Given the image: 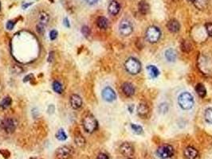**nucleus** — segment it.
Masks as SVG:
<instances>
[{"instance_id":"obj_1","label":"nucleus","mask_w":212,"mask_h":159,"mask_svg":"<svg viewBox=\"0 0 212 159\" xmlns=\"http://www.w3.org/2000/svg\"><path fill=\"white\" fill-rule=\"evenodd\" d=\"M178 104L184 110H190L193 107L194 99L189 92H184L178 97Z\"/></svg>"},{"instance_id":"obj_2","label":"nucleus","mask_w":212,"mask_h":159,"mask_svg":"<svg viewBox=\"0 0 212 159\" xmlns=\"http://www.w3.org/2000/svg\"><path fill=\"white\" fill-rule=\"evenodd\" d=\"M124 67L128 72L132 75L138 74L141 70V64L137 59L134 57L128 58L124 63Z\"/></svg>"},{"instance_id":"obj_3","label":"nucleus","mask_w":212,"mask_h":159,"mask_svg":"<svg viewBox=\"0 0 212 159\" xmlns=\"http://www.w3.org/2000/svg\"><path fill=\"white\" fill-rule=\"evenodd\" d=\"M82 125H83L85 131L89 133V134L93 133L97 129L98 127L97 121L94 118V116L92 115H88L84 118L83 122H82Z\"/></svg>"},{"instance_id":"obj_4","label":"nucleus","mask_w":212,"mask_h":159,"mask_svg":"<svg viewBox=\"0 0 212 159\" xmlns=\"http://www.w3.org/2000/svg\"><path fill=\"white\" fill-rule=\"evenodd\" d=\"M161 32L158 27L155 25H151L148 28L146 31V39L150 43H156L160 38Z\"/></svg>"},{"instance_id":"obj_5","label":"nucleus","mask_w":212,"mask_h":159,"mask_svg":"<svg viewBox=\"0 0 212 159\" xmlns=\"http://www.w3.org/2000/svg\"><path fill=\"white\" fill-rule=\"evenodd\" d=\"M2 129L8 134L13 133L17 127V121L13 118H5L0 124Z\"/></svg>"},{"instance_id":"obj_6","label":"nucleus","mask_w":212,"mask_h":159,"mask_svg":"<svg viewBox=\"0 0 212 159\" xmlns=\"http://www.w3.org/2000/svg\"><path fill=\"white\" fill-rule=\"evenodd\" d=\"M156 154L160 158H169L172 157L174 155V149L171 145L161 146L160 147L158 148Z\"/></svg>"},{"instance_id":"obj_7","label":"nucleus","mask_w":212,"mask_h":159,"mask_svg":"<svg viewBox=\"0 0 212 159\" xmlns=\"http://www.w3.org/2000/svg\"><path fill=\"white\" fill-rule=\"evenodd\" d=\"M73 155V149L69 146H63L56 151V156L58 159H70Z\"/></svg>"},{"instance_id":"obj_8","label":"nucleus","mask_w":212,"mask_h":159,"mask_svg":"<svg viewBox=\"0 0 212 159\" xmlns=\"http://www.w3.org/2000/svg\"><path fill=\"white\" fill-rule=\"evenodd\" d=\"M133 31V27L130 21L127 19H123L119 25V32L122 36L127 37L130 35Z\"/></svg>"},{"instance_id":"obj_9","label":"nucleus","mask_w":212,"mask_h":159,"mask_svg":"<svg viewBox=\"0 0 212 159\" xmlns=\"http://www.w3.org/2000/svg\"><path fill=\"white\" fill-rule=\"evenodd\" d=\"M120 151L125 157H132L134 155V147L131 143H124L120 146Z\"/></svg>"},{"instance_id":"obj_10","label":"nucleus","mask_w":212,"mask_h":159,"mask_svg":"<svg viewBox=\"0 0 212 159\" xmlns=\"http://www.w3.org/2000/svg\"><path fill=\"white\" fill-rule=\"evenodd\" d=\"M102 97L105 101L112 102L116 99L117 96H116L114 91L112 90L110 87H106L102 91Z\"/></svg>"},{"instance_id":"obj_11","label":"nucleus","mask_w":212,"mask_h":159,"mask_svg":"<svg viewBox=\"0 0 212 159\" xmlns=\"http://www.w3.org/2000/svg\"><path fill=\"white\" fill-rule=\"evenodd\" d=\"M70 105L72 108L77 110L82 106V99L80 96L77 94H73L70 97Z\"/></svg>"},{"instance_id":"obj_12","label":"nucleus","mask_w":212,"mask_h":159,"mask_svg":"<svg viewBox=\"0 0 212 159\" xmlns=\"http://www.w3.org/2000/svg\"><path fill=\"white\" fill-rule=\"evenodd\" d=\"M122 90L124 94L127 96H132L135 93V88L131 83L125 82L122 84Z\"/></svg>"},{"instance_id":"obj_13","label":"nucleus","mask_w":212,"mask_h":159,"mask_svg":"<svg viewBox=\"0 0 212 159\" xmlns=\"http://www.w3.org/2000/svg\"><path fill=\"white\" fill-rule=\"evenodd\" d=\"M198 150L192 146H188L184 150V156L187 159H196L198 157Z\"/></svg>"},{"instance_id":"obj_14","label":"nucleus","mask_w":212,"mask_h":159,"mask_svg":"<svg viewBox=\"0 0 212 159\" xmlns=\"http://www.w3.org/2000/svg\"><path fill=\"white\" fill-rule=\"evenodd\" d=\"M108 10H109V14H111L112 15H117V14L120 12V10H121V7H120L119 2H117V1H115V0L111 1L109 5Z\"/></svg>"},{"instance_id":"obj_15","label":"nucleus","mask_w":212,"mask_h":159,"mask_svg":"<svg viewBox=\"0 0 212 159\" xmlns=\"http://www.w3.org/2000/svg\"><path fill=\"white\" fill-rule=\"evenodd\" d=\"M168 30L172 33H177L180 30V25L179 22L175 19H172L167 24Z\"/></svg>"},{"instance_id":"obj_16","label":"nucleus","mask_w":212,"mask_h":159,"mask_svg":"<svg viewBox=\"0 0 212 159\" xmlns=\"http://www.w3.org/2000/svg\"><path fill=\"white\" fill-rule=\"evenodd\" d=\"M148 112H149V108L147 106V104L144 103L139 104L137 107V113L140 117H146L148 115Z\"/></svg>"},{"instance_id":"obj_17","label":"nucleus","mask_w":212,"mask_h":159,"mask_svg":"<svg viewBox=\"0 0 212 159\" xmlns=\"http://www.w3.org/2000/svg\"><path fill=\"white\" fill-rule=\"evenodd\" d=\"M177 53L176 51L173 49H168L165 51V58L169 62H173L176 60Z\"/></svg>"},{"instance_id":"obj_18","label":"nucleus","mask_w":212,"mask_h":159,"mask_svg":"<svg viewBox=\"0 0 212 159\" xmlns=\"http://www.w3.org/2000/svg\"><path fill=\"white\" fill-rule=\"evenodd\" d=\"M138 9H139V10H140L141 14H148L150 10L149 4H148L146 1H145V0H142V1H140V2H139V4H138Z\"/></svg>"},{"instance_id":"obj_19","label":"nucleus","mask_w":212,"mask_h":159,"mask_svg":"<svg viewBox=\"0 0 212 159\" xmlns=\"http://www.w3.org/2000/svg\"><path fill=\"white\" fill-rule=\"evenodd\" d=\"M97 25L100 29H102V30H105L107 29L108 25H109V21L108 19L105 17L100 16L99 17L97 20Z\"/></svg>"},{"instance_id":"obj_20","label":"nucleus","mask_w":212,"mask_h":159,"mask_svg":"<svg viewBox=\"0 0 212 159\" xmlns=\"http://www.w3.org/2000/svg\"><path fill=\"white\" fill-rule=\"evenodd\" d=\"M49 15H48L46 12L42 11L39 14V18H38L39 22H38V24L43 25V26H46V25H47L48 22H49Z\"/></svg>"},{"instance_id":"obj_21","label":"nucleus","mask_w":212,"mask_h":159,"mask_svg":"<svg viewBox=\"0 0 212 159\" xmlns=\"http://www.w3.org/2000/svg\"><path fill=\"white\" fill-rule=\"evenodd\" d=\"M147 71L148 72V75L151 76V78H156L160 75L159 69L154 65H148L147 67Z\"/></svg>"},{"instance_id":"obj_22","label":"nucleus","mask_w":212,"mask_h":159,"mask_svg":"<svg viewBox=\"0 0 212 159\" xmlns=\"http://www.w3.org/2000/svg\"><path fill=\"white\" fill-rule=\"evenodd\" d=\"M193 3L197 9L202 10L207 8L208 5V0H194Z\"/></svg>"},{"instance_id":"obj_23","label":"nucleus","mask_w":212,"mask_h":159,"mask_svg":"<svg viewBox=\"0 0 212 159\" xmlns=\"http://www.w3.org/2000/svg\"><path fill=\"white\" fill-rule=\"evenodd\" d=\"M196 92L198 94L199 96L202 97V98H203L207 95V90H206V88L203 84H198L196 85Z\"/></svg>"},{"instance_id":"obj_24","label":"nucleus","mask_w":212,"mask_h":159,"mask_svg":"<svg viewBox=\"0 0 212 159\" xmlns=\"http://www.w3.org/2000/svg\"><path fill=\"white\" fill-rule=\"evenodd\" d=\"M74 142L77 144V146H79V147H83L85 145V139L81 134H77L75 136Z\"/></svg>"},{"instance_id":"obj_25","label":"nucleus","mask_w":212,"mask_h":159,"mask_svg":"<svg viewBox=\"0 0 212 159\" xmlns=\"http://www.w3.org/2000/svg\"><path fill=\"white\" fill-rule=\"evenodd\" d=\"M11 103H12V99H10V97H9V96L5 97L4 99L2 100V102H1V104H0V107H1L2 109H6L10 106Z\"/></svg>"},{"instance_id":"obj_26","label":"nucleus","mask_w":212,"mask_h":159,"mask_svg":"<svg viewBox=\"0 0 212 159\" xmlns=\"http://www.w3.org/2000/svg\"><path fill=\"white\" fill-rule=\"evenodd\" d=\"M53 89H54V91L56 92V93L61 94L63 91V88H62V85H61V84L59 81H55L54 83H53Z\"/></svg>"},{"instance_id":"obj_27","label":"nucleus","mask_w":212,"mask_h":159,"mask_svg":"<svg viewBox=\"0 0 212 159\" xmlns=\"http://www.w3.org/2000/svg\"><path fill=\"white\" fill-rule=\"evenodd\" d=\"M204 117H205L206 121L210 123V124H212V108H208L205 111V113H204Z\"/></svg>"},{"instance_id":"obj_28","label":"nucleus","mask_w":212,"mask_h":159,"mask_svg":"<svg viewBox=\"0 0 212 159\" xmlns=\"http://www.w3.org/2000/svg\"><path fill=\"white\" fill-rule=\"evenodd\" d=\"M56 138L60 141H64L67 138V135L63 129H60L56 133Z\"/></svg>"},{"instance_id":"obj_29","label":"nucleus","mask_w":212,"mask_h":159,"mask_svg":"<svg viewBox=\"0 0 212 159\" xmlns=\"http://www.w3.org/2000/svg\"><path fill=\"white\" fill-rule=\"evenodd\" d=\"M131 128L133 131V132L136 134H140L143 133V128L140 125H136V124H133L132 123L131 124Z\"/></svg>"},{"instance_id":"obj_30","label":"nucleus","mask_w":212,"mask_h":159,"mask_svg":"<svg viewBox=\"0 0 212 159\" xmlns=\"http://www.w3.org/2000/svg\"><path fill=\"white\" fill-rule=\"evenodd\" d=\"M168 108H169V107L167 103H162L159 106V111L162 114H165L168 112Z\"/></svg>"},{"instance_id":"obj_31","label":"nucleus","mask_w":212,"mask_h":159,"mask_svg":"<svg viewBox=\"0 0 212 159\" xmlns=\"http://www.w3.org/2000/svg\"><path fill=\"white\" fill-rule=\"evenodd\" d=\"M82 33L85 37H88L89 35H90V29H89L88 26H86V25H84V26L82 28Z\"/></svg>"},{"instance_id":"obj_32","label":"nucleus","mask_w":212,"mask_h":159,"mask_svg":"<svg viewBox=\"0 0 212 159\" xmlns=\"http://www.w3.org/2000/svg\"><path fill=\"white\" fill-rule=\"evenodd\" d=\"M205 28H206V30H207V33H208V34L209 35L210 37H212V23L211 22L206 23Z\"/></svg>"},{"instance_id":"obj_33","label":"nucleus","mask_w":212,"mask_h":159,"mask_svg":"<svg viewBox=\"0 0 212 159\" xmlns=\"http://www.w3.org/2000/svg\"><path fill=\"white\" fill-rule=\"evenodd\" d=\"M57 37H58V32H57L56 30H53L49 32V38H50V40L54 41L57 38Z\"/></svg>"},{"instance_id":"obj_34","label":"nucleus","mask_w":212,"mask_h":159,"mask_svg":"<svg viewBox=\"0 0 212 159\" xmlns=\"http://www.w3.org/2000/svg\"><path fill=\"white\" fill-rule=\"evenodd\" d=\"M0 154L3 156L4 158H9L10 156V153L7 150H0Z\"/></svg>"},{"instance_id":"obj_35","label":"nucleus","mask_w":212,"mask_h":159,"mask_svg":"<svg viewBox=\"0 0 212 159\" xmlns=\"http://www.w3.org/2000/svg\"><path fill=\"white\" fill-rule=\"evenodd\" d=\"M14 24H15V22H14V21H11V20H10V21L7 22V30H13L14 27Z\"/></svg>"},{"instance_id":"obj_36","label":"nucleus","mask_w":212,"mask_h":159,"mask_svg":"<svg viewBox=\"0 0 212 159\" xmlns=\"http://www.w3.org/2000/svg\"><path fill=\"white\" fill-rule=\"evenodd\" d=\"M97 159H109L107 155H105L104 153H100L97 156Z\"/></svg>"},{"instance_id":"obj_37","label":"nucleus","mask_w":212,"mask_h":159,"mask_svg":"<svg viewBox=\"0 0 212 159\" xmlns=\"http://www.w3.org/2000/svg\"><path fill=\"white\" fill-rule=\"evenodd\" d=\"M63 24L65 25V27H67V28L70 27V22H69V20H68L67 18H65V19H64V20H63Z\"/></svg>"},{"instance_id":"obj_38","label":"nucleus","mask_w":212,"mask_h":159,"mask_svg":"<svg viewBox=\"0 0 212 159\" xmlns=\"http://www.w3.org/2000/svg\"><path fill=\"white\" fill-rule=\"evenodd\" d=\"M85 2L89 5H94L96 3H97L98 0H85Z\"/></svg>"},{"instance_id":"obj_39","label":"nucleus","mask_w":212,"mask_h":159,"mask_svg":"<svg viewBox=\"0 0 212 159\" xmlns=\"http://www.w3.org/2000/svg\"><path fill=\"white\" fill-rule=\"evenodd\" d=\"M53 57H54V52H51V53H49V58H48V61H52V60H53Z\"/></svg>"},{"instance_id":"obj_40","label":"nucleus","mask_w":212,"mask_h":159,"mask_svg":"<svg viewBox=\"0 0 212 159\" xmlns=\"http://www.w3.org/2000/svg\"><path fill=\"white\" fill-rule=\"evenodd\" d=\"M30 5H32V2H27L26 4L22 5V8H23V9H26V7H28L29 6H30Z\"/></svg>"},{"instance_id":"obj_41","label":"nucleus","mask_w":212,"mask_h":159,"mask_svg":"<svg viewBox=\"0 0 212 159\" xmlns=\"http://www.w3.org/2000/svg\"><path fill=\"white\" fill-rule=\"evenodd\" d=\"M133 108H134V106L133 105H130V106L128 107V111H130V112L132 113L133 111Z\"/></svg>"},{"instance_id":"obj_42","label":"nucleus","mask_w":212,"mask_h":159,"mask_svg":"<svg viewBox=\"0 0 212 159\" xmlns=\"http://www.w3.org/2000/svg\"><path fill=\"white\" fill-rule=\"evenodd\" d=\"M189 1H190V2H194V0H189Z\"/></svg>"},{"instance_id":"obj_43","label":"nucleus","mask_w":212,"mask_h":159,"mask_svg":"<svg viewBox=\"0 0 212 159\" xmlns=\"http://www.w3.org/2000/svg\"><path fill=\"white\" fill-rule=\"evenodd\" d=\"M0 9H1V5H0Z\"/></svg>"},{"instance_id":"obj_44","label":"nucleus","mask_w":212,"mask_h":159,"mask_svg":"<svg viewBox=\"0 0 212 159\" xmlns=\"http://www.w3.org/2000/svg\"><path fill=\"white\" fill-rule=\"evenodd\" d=\"M128 159H130V158H128Z\"/></svg>"}]
</instances>
